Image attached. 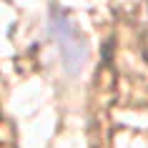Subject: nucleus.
<instances>
[{"label": "nucleus", "mask_w": 148, "mask_h": 148, "mask_svg": "<svg viewBox=\"0 0 148 148\" xmlns=\"http://www.w3.org/2000/svg\"><path fill=\"white\" fill-rule=\"evenodd\" d=\"M48 30H50L53 43L60 50L63 68L68 70L70 75L80 73L88 63V45H86V40H83V35L75 30V25L70 23V18L63 10L55 8L50 13V20H48Z\"/></svg>", "instance_id": "f257e3e1"}]
</instances>
